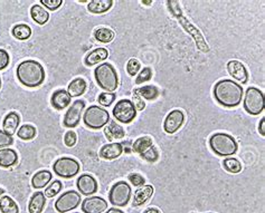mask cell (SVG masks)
Returning <instances> with one entry per match:
<instances>
[{
    "label": "cell",
    "mask_w": 265,
    "mask_h": 213,
    "mask_svg": "<svg viewBox=\"0 0 265 213\" xmlns=\"http://www.w3.org/2000/svg\"><path fill=\"white\" fill-rule=\"evenodd\" d=\"M152 145H154V141H152L150 136H142V138H139L134 141L132 151L134 153H138V154H142L143 152L149 150Z\"/></svg>",
    "instance_id": "cell-30"
},
{
    "label": "cell",
    "mask_w": 265,
    "mask_h": 213,
    "mask_svg": "<svg viewBox=\"0 0 265 213\" xmlns=\"http://www.w3.org/2000/svg\"><path fill=\"white\" fill-rule=\"evenodd\" d=\"M0 211L2 213H19L18 204L9 195H3L0 198Z\"/></svg>",
    "instance_id": "cell-29"
},
{
    "label": "cell",
    "mask_w": 265,
    "mask_h": 213,
    "mask_svg": "<svg viewBox=\"0 0 265 213\" xmlns=\"http://www.w3.org/2000/svg\"><path fill=\"white\" fill-rule=\"evenodd\" d=\"M142 4H143V5H151L152 2H142Z\"/></svg>",
    "instance_id": "cell-51"
},
{
    "label": "cell",
    "mask_w": 265,
    "mask_h": 213,
    "mask_svg": "<svg viewBox=\"0 0 265 213\" xmlns=\"http://www.w3.org/2000/svg\"><path fill=\"white\" fill-rule=\"evenodd\" d=\"M52 172H50L49 170L39 171L32 177V185L35 189H43L49 185V183L52 181Z\"/></svg>",
    "instance_id": "cell-27"
},
{
    "label": "cell",
    "mask_w": 265,
    "mask_h": 213,
    "mask_svg": "<svg viewBox=\"0 0 265 213\" xmlns=\"http://www.w3.org/2000/svg\"><path fill=\"white\" fill-rule=\"evenodd\" d=\"M62 189H63L62 182L56 180L54 182H52V184L50 187L46 188L44 194H45L46 198H53V197H55V195L60 193L62 191Z\"/></svg>",
    "instance_id": "cell-36"
},
{
    "label": "cell",
    "mask_w": 265,
    "mask_h": 213,
    "mask_svg": "<svg viewBox=\"0 0 265 213\" xmlns=\"http://www.w3.org/2000/svg\"><path fill=\"white\" fill-rule=\"evenodd\" d=\"M110 121L109 112L101 106L92 105L88 108L83 115V122L87 127L93 129L102 128Z\"/></svg>",
    "instance_id": "cell-6"
},
{
    "label": "cell",
    "mask_w": 265,
    "mask_h": 213,
    "mask_svg": "<svg viewBox=\"0 0 265 213\" xmlns=\"http://www.w3.org/2000/svg\"><path fill=\"white\" fill-rule=\"evenodd\" d=\"M113 116L116 121L123 124L131 123L137 116V110L130 99H121L113 109Z\"/></svg>",
    "instance_id": "cell-10"
},
{
    "label": "cell",
    "mask_w": 265,
    "mask_h": 213,
    "mask_svg": "<svg viewBox=\"0 0 265 213\" xmlns=\"http://www.w3.org/2000/svg\"><path fill=\"white\" fill-rule=\"evenodd\" d=\"M4 193H5V190H4L3 188H0V195H3Z\"/></svg>",
    "instance_id": "cell-50"
},
{
    "label": "cell",
    "mask_w": 265,
    "mask_h": 213,
    "mask_svg": "<svg viewBox=\"0 0 265 213\" xmlns=\"http://www.w3.org/2000/svg\"><path fill=\"white\" fill-rule=\"evenodd\" d=\"M152 77V69L149 67H146L142 70H141L140 74L138 75L137 79H135V84L140 85V84H143V83L150 81Z\"/></svg>",
    "instance_id": "cell-40"
},
{
    "label": "cell",
    "mask_w": 265,
    "mask_h": 213,
    "mask_svg": "<svg viewBox=\"0 0 265 213\" xmlns=\"http://www.w3.org/2000/svg\"><path fill=\"white\" fill-rule=\"evenodd\" d=\"M109 57V51L108 49L105 48H97L92 50L91 52H88L85 57V65L86 66H94L99 63H101L103 61H105Z\"/></svg>",
    "instance_id": "cell-24"
},
{
    "label": "cell",
    "mask_w": 265,
    "mask_h": 213,
    "mask_svg": "<svg viewBox=\"0 0 265 213\" xmlns=\"http://www.w3.org/2000/svg\"><path fill=\"white\" fill-rule=\"evenodd\" d=\"M83 213H103L108 209V202L101 197L86 198L81 204Z\"/></svg>",
    "instance_id": "cell-14"
},
{
    "label": "cell",
    "mask_w": 265,
    "mask_h": 213,
    "mask_svg": "<svg viewBox=\"0 0 265 213\" xmlns=\"http://www.w3.org/2000/svg\"><path fill=\"white\" fill-rule=\"evenodd\" d=\"M104 134L110 142L114 141V140H121L126 136L125 129H123V127L120 126L119 124H116L114 121L110 122L109 125L105 127Z\"/></svg>",
    "instance_id": "cell-26"
},
{
    "label": "cell",
    "mask_w": 265,
    "mask_h": 213,
    "mask_svg": "<svg viewBox=\"0 0 265 213\" xmlns=\"http://www.w3.org/2000/svg\"><path fill=\"white\" fill-rule=\"evenodd\" d=\"M155 189L150 184L140 187L137 191L134 192V198L132 201L133 206H140L144 204L147 201L150 200V198L154 195Z\"/></svg>",
    "instance_id": "cell-18"
},
{
    "label": "cell",
    "mask_w": 265,
    "mask_h": 213,
    "mask_svg": "<svg viewBox=\"0 0 265 213\" xmlns=\"http://www.w3.org/2000/svg\"><path fill=\"white\" fill-rule=\"evenodd\" d=\"M214 97L224 108H236L242 102L244 91L242 85L233 79H222L214 86Z\"/></svg>",
    "instance_id": "cell-1"
},
{
    "label": "cell",
    "mask_w": 265,
    "mask_h": 213,
    "mask_svg": "<svg viewBox=\"0 0 265 213\" xmlns=\"http://www.w3.org/2000/svg\"><path fill=\"white\" fill-rule=\"evenodd\" d=\"M133 100H134V108L137 111H143L146 109V104L143 102V98L141 97L139 94L133 91Z\"/></svg>",
    "instance_id": "cell-46"
},
{
    "label": "cell",
    "mask_w": 265,
    "mask_h": 213,
    "mask_svg": "<svg viewBox=\"0 0 265 213\" xmlns=\"http://www.w3.org/2000/svg\"><path fill=\"white\" fill-rule=\"evenodd\" d=\"M128 179L130 181L131 184L134 187H142L144 185V182H146L144 177L139 173H131L128 176Z\"/></svg>",
    "instance_id": "cell-41"
},
{
    "label": "cell",
    "mask_w": 265,
    "mask_h": 213,
    "mask_svg": "<svg viewBox=\"0 0 265 213\" xmlns=\"http://www.w3.org/2000/svg\"><path fill=\"white\" fill-rule=\"evenodd\" d=\"M98 85L108 93H113L119 86V77L115 68L109 63L101 64L94 70Z\"/></svg>",
    "instance_id": "cell-4"
},
{
    "label": "cell",
    "mask_w": 265,
    "mask_h": 213,
    "mask_svg": "<svg viewBox=\"0 0 265 213\" xmlns=\"http://www.w3.org/2000/svg\"><path fill=\"white\" fill-rule=\"evenodd\" d=\"M244 110L251 115H260L264 111V94L256 87H249L244 97Z\"/></svg>",
    "instance_id": "cell-7"
},
{
    "label": "cell",
    "mask_w": 265,
    "mask_h": 213,
    "mask_svg": "<svg viewBox=\"0 0 265 213\" xmlns=\"http://www.w3.org/2000/svg\"><path fill=\"white\" fill-rule=\"evenodd\" d=\"M9 62H10V57L8 51L5 49H0V70L7 68Z\"/></svg>",
    "instance_id": "cell-45"
},
{
    "label": "cell",
    "mask_w": 265,
    "mask_h": 213,
    "mask_svg": "<svg viewBox=\"0 0 265 213\" xmlns=\"http://www.w3.org/2000/svg\"><path fill=\"white\" fill-rule=\"evenodd\" d=\"M36 134H37L36 127L31 125V124H25V125L20 126V128L18 129V132H17L18 138L20 140H23V141H31V140L35 139Z\"/></svg>",
    "instance_id": "cell-34"
},
{
    "label": "cell",
    "mask_w": 265,
    "mask_h": 213,
    "mask_svg": "<svg viewBox=\"0 0 265 213\" xmlns=\"http://www.w3.org/2000/svg\"><path fill=\"white\" fill-rule=\"evenodd\" d=\"M19 123H20V116L18 115V113H16V112H10V113H8L4 118V122H3L4 132L13 136V134L16 133L17 128H18Z\"/></svg>",
    "instance_id": "cell-20"
},
{
    "label": "cell",
    "mask_w": 265,
    "mask_h": 213,
    "mask_svg": "<svg viewBox=\"0 0 265 213\" xmlns=\"http://www.w3.org/2000/svg\"><path fill=\"white\" fill-rule=\"evenodd\" d=\"M76 142H78V135L74 131H68L66 132L65 136H64V143L67 147H73Z\"/></svg>",
    "instance_id": "cell-44"
},
{
    "label": "cell",
    "mask_w": 265,
    "mask_h": 213,
    "mask_svg": "<svg viewBox=\"0 0 265 213\" xmlns=\"http://www.w3.org/2000/svg\"><path fill=\"white\" fill-rule=\"evenodd\" d=\"M137 92L139 95L144 98V99H148V100H155L158 96H159V90L156 86H152V85H148V86H143V87H140L137 88V90H134Z\"/></svg>",
    "instance_id": "cell-33"
},
{
    "label": "cell",
    "mask_w": 265,
    "mask_h": 213,
    "mask_svg": "<svg viewBox=\"0 0 265 213\" xmlns=\"http://www.w3.org/2000/svg\"><path fill=\"white\" fill-rule=\"evenodd\" d=\"M223 165H224V169H225L229 173L236 174L242 171V163H240L238 159L235 157L225 158L223 162Z\"/></svg>",
    "instance_id": "cell-35"
},
{
    "label": "cell",
    "mask_w": 265,
    "mask_h": 213,
    "mask_svg": "<svg viewBox=\"0 0 265 213\" xmlns=\"http://www.w3.org/2000/svg\"><path fill=\"white\" fill-rule=\"evenodd\" d=\"M258 131H260V134L262 136H265V118L263 117L260 123V126H258Z\"/></svg>",
    "instance_id": "cell-47"
},
{
    "label": "cell",
    "mask_w": 265,
    "mask_h": 213,
    "mask_svg": "<svg viewBox=\"0 0 265 213\" xmlns=\"http://www.w3.org/2000/svg\"><path fill=\"white\" fill-rule=\"evenodd\" d=\"M85 109V103L84 100L78 99L72 104V106H69V109L64 115L63 124L64 126H66L68 128L76 127L80 124L81 121V115L83 113V111Z\"/></svg>",
    "instance_id": "cell-12"
},
{
    "label": "cell",
    "mask_w": 265,
    "mask_h": 213,
    "mask_svg": "<svg viewBox=\"0 0 265 213\" xmlns=\"http://www.w3.org/2000/svg\"><path fill=\"white\" fill-rule=\"evenodd\" d=\"M31 16L35 22L38 25H45L50 19V14L44 7L40 5H34L31 8Z\"/></svg>",
    "instance_id": "cell-28"
},
{
    "label": "cell",
    "mask_w": 265,
    "mask_h": 213,
    "mask_svg": "<svg viewBox=\"0 0 265 213\" xmlns=\"http://www.w3.org/2000/svg\"><path fill=\"white\" fill-rule=\"evenodd\" d=\"M112 6H113V2L112 0H91L88 2L87 10L92 14H104L109 11Z\"/></svg>",
    "instance_id": "cell-22"
},
{
    "label": "cell",
    "mask_w": 265,
    "mask_h": 213,
    "mask_svg": "<svg viewBox=\"0 0 265 213\" xmlns=\"http://www.w3.org/2000/svg\"><path fill=\"white\" fill-rule=\"evenodd\" d=\"M13 36L18 39V40H27L28 38H31L32 36V28L25 25V23H19V25H16L13 31H11Z\"/></svg>",
    "instance_id": "cell-31"
},
{
    "label": "cell",
    "mask_w": 265,
    "mask_h": 213,
    "mask_svg": "<svg viewBox=\"0 0 265 213\" xmlns=\"http://www.w3.org/2000/svg\"><path fill=\"white\" fill-rule=\"evenodd\" d=\"M18 162V154L13 149L0 150V168L8 169L14 167Z\"/></svg>",
    "instance_id": "cell-21"
},
{
    "label": "cell",
    "mask_w": 265,
    "mask_h": 213,
    "mask_svg": "<svg viewBox=\"0 0 265 213\" xmlns=\"http://www.w3.org/2000/svg\"><path fill=\"white\" fill-rule=\"evenodd\" d=\"M46 204V197L43 192H36L33 194L28 204V212L29 213H42L45 209Z\"/></svg>",
    "instance_id": "cell-23"
},
{
    "label": "cell",
    "mask_w": 265,
    "mask_h": 213,
    "mask_svg": "<svg viewBox=\"0 0 265 213\" xmlns=\"http://www.w3.org/2000/svg\"><path fill=\"white\" fill-rule=\"evenodd\" d=\"M167 6L170 13H172L173 16L179 20L182 28H184L188 34L191 35V37L195 39V43L198 47V49L203 52H208L209 46L207 45V43H206L202 32H200L196 26H194L192 23L188 20L184 15H182L179 3L176 2V0H170V2H167Z\"/></svg>",
    "instance_id": "cell-3"
},
{
    "label": "cell",
    "mask_w": 265,
    "mask_h": 213,
    "mask_svg": "<svg viewBox=\"0 0 265 213\" xmlns=\"http://www.w3.org/2000/svg\"><path fill=\"white\" fill-rule=\"evenodd\" d=\"M56 175L64 179H72L80 172V163L72 157H61L53 165Z\"/></svg>",
    "instance_id": "cell-9"
},
{
    "label": "cell",
    "mask_w": 265,
    "mask_h": 213,
    "mask_svg": "<svg viewBox=\"0 0 265 213\" xmlns=\"http://www.w3.org/2000/svg\"><path fill=\"white\" fill-rule=\"evenodd\" d=\"M210 149L220 156H231L237 152L238 145L232 135L227 133H215L209 139Z\"/></svg>",
    "instance_id": "cell-5"
},
{
    "label": "cell",
    "mask_w": 265,
    "mask_h": 213,
    "mask_svg": "<svg viewBox=\"0 0 265 213\" xmlns=\"http://www.w3.org/2000/svg\"><path fill=\"white\" fill-rule=\"evenodd\" d=\"M99 104L101 106H105V108H109V106L112 105V103L115 100V94L114 93H102L99 95Z\"/></svg>",
    "instance_id": "cell-37"
},
{
    "label": "cell",
    "mask_w": 265,
    "mask_h": 213,
    "mask_svg": "<svg viewBox=\"0 0 265 213\" xmlns=\"http://www.w3.org/2000/svg\"><path fill=\"white\" fill-rule=\"evenodd\" d=\"M76 187L82 195H93L98 192V181L90 174L81 175L76 181Z\"/></svg>",
    "instance_id": "cell-16"
},
{
    "label": "cell",
    "mask_w": 265,
    "mask_h": 213,
    "mask_svg": "<svg viewBox=\"0 0 265 213\" xmlns=\"http://www.w3.org/2000/svg\"><path fill=\"white\" fill-rule=\"evenodd\" d=\"M131 187L125 181L116 182L109 192V201L114 206H126L131 198Z\"/></svg>",
    "instance_id": "cell-8"
},
{
    "label": "cell",
    "mask_w": 265,
    "mask_h": 213,
    "mask_svg": "<svg viewBox=\"0 0 265 213\" xmlns=\"http://www.w3.org/2000/svg\"><path fill=\"white\" fill-rule=\"evenodd\" d=\"M141 157H142L143 159H146V161L148 162H157L158 158H159V152L157 150V147L152 145L149 150H147L146 152H143L142 154H140Z\"/></svg>",
    "instance_id": "cell-38"
},
{
    "label": "cell",
    "mask_w": 265,
    "mask_h": 213,
    "mask_svg": "<svg viewBox=\"0 0 265 213\" xmlns=\"http://www.w3.org/2000/svg\"><path fill=\"white\" fill-rule=\"evenodd\" d=\"M123 153V146L121 143H110L104 145L101 150H100V156L103 159H108V161H112L120 157Z\"/></svg>",
    "instance_id": "cell-17"
},
{
    "label": "cell",
    "mask_w": 265,
    "mask_h": 213,
    "mask_svg": "<svg viewBox=\"0 0 265 213\" xmlns=\"http://www.w3.org/2000/svg\"><path fill=\"white\" fill-rule=\"evenodd\" d=\"M0 90H2V77H0Z\"/></svg>",
    "instance_id": "cell-52"
},
{
    "label": "cell",
    "mask_w": 265,
    "mask_h": 213,
    "mask_svg": "<svg viewBox=\"0 0 265 213\" xmlns=\"http://www.w3.org/2000/svg\"><path fill=\"white\" fill-rule=\"evenodd\" d=\"M87 88V84L84 78L79 77L75 78L69 83V85L67 87V93L70 97H79L81 95H83Z\"/></svg>",
    "instance_id": "cell-25"
},
{
    "label": "cell",
    "mask_w": 265,
    "mask_h": 213,
    "mask_svg": "<svg viewBox=\"0 0 265 213\" xmlns=\"http://www.w3.org/2000/svg\"><path fill=\"white\" fill-rule=\"evenodd\" d=\"M43 6H45L46 8H49L50 10H57L61 7L63 4V0H40L39 2Z\"/></svg>",
    "instance_id": "cell-43"
},
{
    "label": "cell",
    "mask_w": 265,
    "mask_h": 213,
    "mask_svg": "<svg viewBox=\"0 0 265 213\" xmlns=\"http://www.w3.org/2000/svg\"><path fill=\"white\" fill-rule=\"evenodd\" d=\"M51 104L54 109L62 111L66 109L70 104V96L68 95L67 91L64 90H57L56 92L53 93L51 98Z\"/></svg>",
    "instance_id": "cell-19"
},
{
    "label": "cell",
    "mask_w": 265,
    "mask_h": 213,
    "mask_svg": "<svg viewBox=\"0 0 265 213\" xmlns=\"http://www.w3.org/2000/svg\"><path fill=\"white\" fill-rule=\"evenodd\" d=\"M141 68V63L138 61L137 58H131L129 59V62L127 64V72L130 76H135Z\"/></svg>",
    "instance_id": "cell-39"
},
{
    "label": "cell",
    "mask_w": 265,
    "mask_h": 213,
    "mask_svg": "<svg viewBox=\"0 0 265 213\" xmlns=\"http://www.w3.org/2000/svg\"><path fill=\"white\" fill-rule=\"evenodd\" d=\"M14 144V139L13 136L7 134L4 131H0V149L2 147H7Z\"/></svg>",
    "instance_id": "cell-42"
},
{
    "label": "cell",
    "mask_w": 265,
    "mask_h": 213,
    "mask_svg": "<svg viewBox=\"0 0 265 213\" xmlns=\"http://www.w3.org/2000/svg\"><path fill=\"white\" fill-rule=\"evenodd\" d=\"M105 213H125V212H123V211L120 210V209H117V208H111V209H109Z\"/></svg>",
    "instance_id": "cell-48"
},
{
    "label": "cell",
    "mask_w": 265,
    "mask_h": 213,
    "mask_svg": "<svg viewBox=\"0 0 265 213\" xmlns=\"http://www.w3.org/2000/svg\"><path fill=\"white\" fill-rule=\"evenodd\" d=\"M227 70L234 79L238 81L242 84H246L247 81H249V72H247V69L242 62L236 61V59H232V61L227 63Z\"/></svg>",
    "instance_id": "cell-15"
},
{
    "label": "cell",
    "mask_w": 265,
    "mask_h": 213,
    "mask_svg": "<svg viewBox=\"0 0 265 213\" xmlns=\"http://www.w3.org/2000/svg\"><path fill=\"white\" fill-rule=\"evenodd\" d=\"M185 122V114L180 110H174L167 115L163 123L164 132L168 134H175L182 126Z\"/></svg>",
    "instance_id": "cell-13"
},
{
    "label": "cell",
    "mask_w": 265,
    "mask_h": 213,
    "mask_svg": "<svg viewBox=\"0 0 265 213\" xmlns=\"http://www.w3.org/2000/svg\"><path fill=\"white\" fill-rule=\"evenodd\" d=\"M94 37H95V39L99 41V43L109 44L114 39V33L109 28L100 27L94 32Z\"/></svg>",
    "instance_id": "cell-32"
},
{
    "label": "cell",
    "mask_w": 265,
    "mask_h": 213,
    "mask_svg": "<svg viewBox=\"0 0 265 213\" xmlns=\"http://www.w3.org/2000/svg\"><path fill=\"white\" fill-rule=\"evenodd\" d=\"M75 213H79V212H75Z\"/></svg>",
    "instance_id": "cell-54"
},
{
    "label": "cell",
    "mask_w": 265,
    "mask_h": 213,
    "mask_svg": "<svg viewBox=\"0 0 265 213\" xmlns=\"http://www.w3.org/2000/svg\"><path fill=\"white\" fill-rule=\"evenodd\" d=\"M207 213H213V212H207Z\"/></svg>",
    "instance_id": "cell-53"
},
{
    "label": "cell",
    "mask_w": 265,
    "mask_h": 213,
    "mask_svg": "<svg viewBox=\"0 0 265 213\" xmlns=\"http://www.w3.org/2000/svg\"><path fill=\"white\" fill-rule=\"evenodd\" d=\"M81 204V193L76 191H67L61 195L55 202V209L60 213H66L78 208Z\"/></svg>",
    "instance_id": "cell-11"
},
{
    "label": "cell",
    "mask_w": 265,
    "mask_h": 213,
    "mask_svg": "<svg viewBox=\"0 0 265 213\" xmlns=\"http://www.w3.org/2000/svg\"><path fill=\"white\" fill-rule=\"evenodd\" d=\"M16 74L18 81L28 88H35L42 85L46 76L42 64L33 59L21 62L17 67Z\"/></svg>",
    "instance_id": "cell-2"
},
{
    "label": "cell",
    "mask_w": 265,
    "mask_h": 213,
    "mask_svg": "<svg viewBox=\"0 0 265 213\" xmlns=\"http://www.w3.org/2000/svg\"><path fill=\"white\" fill-rule=\"evenodd\" d=\"M143 213H161V212L156 208H149V209H147Z\"/></svg>",
    "instance_id": "cell-49"
}]
</instances>
